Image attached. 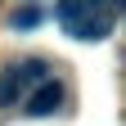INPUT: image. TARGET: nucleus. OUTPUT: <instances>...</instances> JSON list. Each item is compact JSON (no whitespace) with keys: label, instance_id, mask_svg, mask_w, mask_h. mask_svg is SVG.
Here are the masks:
<instances>
[{"label":"nucleus","instance_id":"nucleus-3","mask_svg":"<svg viewBox=\"0 0 126 126\" xmlns=\"http://www.w3.org/2000/svg\"><path fill=\"white\" fill-rule=\"evenodd\" d=\"M59 104H63V86H59V81H54V77H50V81H45V86H41L36 94H32V99H27L23 108H27V113H32V117H50V113H54V108H59Z\"/></svg>","mask_w":126,"mask_h":126},{"label":"nucleus","instance_id":"nucleus-4","mask_svg":"<svg viewBox=\"0 0 126 126\" xmlns=\"http://www.w3.org/2000/svg\"><path fill=\"white\" fill-rule=\"evenodd\" d=\"M41 18H45V14H41L36 5H27V9H14V14H9V23H14V27H36Z\"/></svg>","mask_w":126,"mask_h":126},{"label":"nucleus","instance_id":"nucleus-2","mask_svg":"<svg viewBox=\"0 0 126 126\" xmlns=\"http://www.w3.org/2000/svg\"><path fill=\"white\" fill-rule=\"evenodd\" d=\"M45 81H50V68L41 59H23V63H9L5 77H0V108H14V104H27Z\"/></svg>","mask_w":126,"mask_h":126},{"label":"nucleus","instance_id":"nucleus-1","mask_svg":"<svg viewBox=\"0 0 126 126\" xmlns=\"http://www.w3.org/2000/svg\"><path fill=\"white\" fill-rule=\"evenodd\" d=\"M113 23H117V14L99 0H63L59 5V27L72 41H104L113 32Z\"/></svg>","mask_w":126,"mask_h":126}]
</instances>
